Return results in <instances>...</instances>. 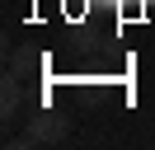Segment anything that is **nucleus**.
<instances>
[{"label": "nucleus", "instance_id": "obj_1", "mask_svg": "<svg viewBox=\"0 0 155 150\" xmlns=\"http://www.w3.org/2000/svg\"><path fill=\"white\" fill-rule=\"evenodd\" d=\"M66 131H71L66 117L42 112V117H33V127H28V136H24V145H42V141H57V136H66Z\"/></svg>", "mask_w": 155, "mask_h": 150}, {"label": "nucleus", "instance_id": "obj_2", "mask_svg": "<svg viewBox=\"0 0 155 150\" xmlns=\"http://www.w3.org/2000/svg\"><path fill=\"white\" fill-rule=\"evenodd\" d=\"M14 108H19V84L5 80V117H14Z\"/></svg>", "mask_w": 155, "mask_h": 150}]
</instances>
